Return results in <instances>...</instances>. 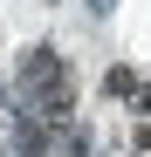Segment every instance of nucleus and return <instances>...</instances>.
Returning a JSON list of instances; mask_svg holds the SVG:
<instances>
[{
	"label": "nucleus",
	"mask_w": 151,
	"mask_h": 157,
	"mask_svg": "<svg viewBox=\"0 0 151 157\" xmlns=\"http://www.w3.org/2000/svg\"><path fill=\"white\" fill-rule=\"evenodd\" d=\"M89 7H96V14H110V7H117V0H89Z\"/></svg>",
	"instance_id": "nucleus-5"
},
{
	"label": "nucleus",
	"mask_w": 151,
	"mask_h": 157,
	"mask_svg": "<svg viewBox=\"0 0 151 157\" xmlns=\"http://www.w3.org/2000/svg\"><path fill=\"white\" fill-rule=\"evenodd\" d=\"M7 157H21V150H7Z\"/></svg>",
	"instance_id": "nucleus-6"
},
{
	"label": "nucleus",
	"mask_w": 151,
	"mask_h": 157,
	"mask_svg": "<svg viewBox=\"0 0 151 157\" xmlns=\"http://www.w3.org/2000/svg\"><path fill=\"white\" fill-rule=\"evenodd\" d=\"M137 157H151V130H137Z\"/></svg>",
	"instance_id": "nucleus-4"
},
{
	"label": "nucleus",
	"mask_w": 151,
	"mask_h": 157,
	"mask_svg": "<svg viewBox=\"0 0 151 157\" xmlns=\"http://www.w3.org/2000/svg\"><path fill=\"white\" fill-rule=\"evenodd\" d=\"M110 96H131V102H137V109H151V89L137 82V75H131V68H110Z\"/></svg>",
	"instance_id": "nucleus-2"
},
{
	"label": "nucleus",
	"mask_w": 151,
	"mask_h": 157,
	"mask_svg": "<svg viewBox=\"0 0 151 157\" xmlns=\"http://www.w3.org/2000/svg\"><path fill=\"white\" fill-rule=\"evenodd\" d=\"M62 157H89V137H76V144H69V150H62Z\"/></svg>",
	"instance_id": "nucleus-3"
},
{
	"label": "nucleus",
	"mask_w": 151,
	"mask_h": 157,
	"mask_svg": "<svg viewBox=\"0 0 151 157\" xmlns=\"http://www.w3.org/2000/svg\"><path fill=\"white\" fill-rule=\"evenodd\" d=\"M14 102H21V109H35L48 130H62V123L76 116V75H69V62L55 55V48H28V55H21Z\"/></svg>",
	"instance_id": "nucleus-1"
}]
</instances>
